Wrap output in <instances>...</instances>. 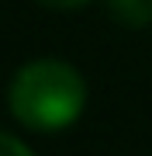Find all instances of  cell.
<instances>
[{"instance_id":"obj_1","label":"cell","mask_w":152,"mask_h":156,"mask_svg":"<svg viewBox=\"0 0 152 156\" xmlns=\"http://www.w3.org/2000/svg\"><path fill=\"white\" fill-rule=\"evenodd\" d=\"M7 108L31 132H62L76 125L86 108V80L73 62L31 59L11 76Z\"/></svg>"},{"instance_id":"obj_2","label":"cell","mask_w":152,"mask_h":156,"mask_svg":"<svg viewBox=\"0 0 152 156\" xmlns=\"http://www.w3.org/2000/svg\"><path fill=\"white\" fill-rule=\"evenodd\" d=\"M107 11L124 28H145V24H152V0H107Z\"/></svg>"},{"instance_id":"obj_3","label":"cell","mask_w":152,"mask_h":156,"mask_svg":"<svg viewBox=\"0 0 152 156\" xmlns=\"http://www.w3.org/2000/svg\"><path fill=\"white\" fill-rule=\"evenodd\" d=\"M0 156H35L28 149V142H21L11 132H0Z\"/></svg>"},{"instance_id":"obj_4","label":"cell","mask_w":152,"mask_h":156,"mask_svg":"<svg viewBox=\"0 0 152 156\" xmlns=\"http://www.w3.org/2000/svg\"><path fill=\"white\" fill-rule=\"evenodd\" d=\"M38 4L52 7V11H73V7H83V4H90V0H38Z\"/></svg>"}]
</instances>
